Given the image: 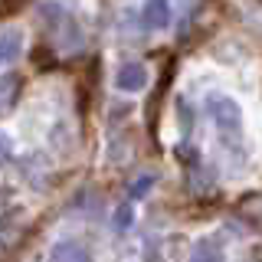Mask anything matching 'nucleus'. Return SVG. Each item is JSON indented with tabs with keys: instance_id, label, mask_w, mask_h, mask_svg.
Listing matches in <instances>:
<instances>
[{
	"instance_id": "nucleus-3",
	"label": "nucleus",
	"mask_w": 262,
	"mask_h": 262,
	"mask_svg": "<svg viewBox=\"0 0 262 262\" xmlns=\"http://www.w3.org/2000/svg\"><path fill=\"white\" fill-rule=\"evenodd\" d=\"M174 20V0H144L141 7V27L144 30H164Z\"/></svg>"
},
{
	"instance_id": "nucleus-4",
	"label": "nucleus",
	"mask_w": 262,
	"mask_h": 262,
	"mask_svg": "<svg viewBox=\"0 0 262 262\" xmlns=\"http://www.w3.org/2000/svg\"><path fill=\"white\" fill-rule=\"evenodd\" d=\"M49 262H92V252L79 239H62L49 249Z\"/></svg>"
},
{
	"instance_id": "nucleus-8",
	"label": "nucleus",
	"mask_w": 262,
	"mask_h": 262,
	"mask_svg": "<svg viewBox=\"0 0 262 262\" xmlns=\"http://www.w3.org/2000/svg\"><path fill=\"white\" fill-rule=\"evenodd\" d=\"M115 223H118V229H128V223H131V210H128V207H118V213H115Z\"/></svg>"
},
{
	"instance_id": "nucleus-9",
	"label": "nucleus",
	"mask_w": 262,
	"mask_h": 262,
	"mask_svg": "<svg viewBox=\"0 0 262 262\" xmlns=\"http://www.w3.org/2000/svg\"><path fill=\"white\" fill-rule=\"evenodd\" d=\"M4 147H7V144H4V135H0V154H4Z\"/></svg>"
},
{
	"instance_id": "nucleus-6",
	"label": "nucleus",
	"mask_w": 262,
	"mask_h": 262,
	"mask_svg": "<svg viewBox=\"0 0 262 262\" xmlns=\"http://www.w3.org/2000/svg\"><path fill=\"white\" fill-rule=\"evenodd\" d=\"M190 262H226V256H223V249H220V243L200 239L190 252Z\"/></svg>"
},
{
	"instance_id": "nucleus-5",
	"label": "nucleus",
	"mask_w": 262,
	"mask_h": 262,
	"mask_svg": "<svg viewBox=\"0 0 262 262\" xmlns=\"http://www.w3.org/2000/svg\"><path fill=\"white\" fill-rule=\"evenodd\" d=\"M20 53H23V30H0V69H7L10 62L20 59Z\"/></svg>"
},
{
	"instance_id": "nucleus-2",
	"label": "nucleus",
	"mask_w": 262,
	"mask_h": 262,
	"mask_svg": "<svg viewBox=\"0 0 262 262\" xmlns=\"http://www.w3.org/2000/svg\"><path fill=\"white\" fill-rule=\"evenodd\" d=\"M147 79H151V72H147L144 62H125V66H118V72H115V85H118L121 92H128V95L144 92Z\"/></svg>"
},
{
	"instance_id": "nucleus-7",
	"label": "nucleus",
	"mask_w": 262,
	"mask_h": 262,
	"mask_svg": "<svg viewBox=\"0 0 262 262\" xmlns=\"http://www.w3.org/2000/svg\"><path fill=\"white\" fill-rule=\"evenodd\" d=\"M147 187H154V174H141L138 180H131L128 196H131V200H141V196L147 193Z\"/></svg>"
},
{
	"instance_id": "nucleus-1",
	"label": "nucleus",
	"mask_w": 262,
	"mask_h": 262,
	"mask_svg": "<svg viewBox=\"0 0 262 262\" xmlns=\"http://www.w3.org/2000/svg\"><path fill=\"white\" fill-rule=\"evenodd\" d=\"M207 108H210V118H213L216 128H223V131H239L243 128V108L236 105V98H229L223 92H210Z\"/></svg>"
}]
</instances>
